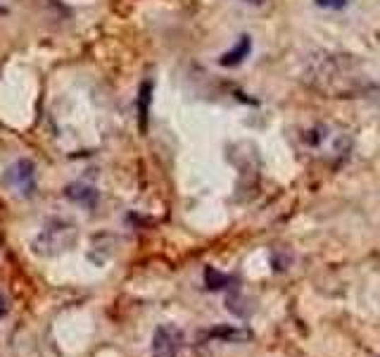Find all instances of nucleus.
I'll return each mask as SVG.
<instances>
[{"label":"nucleus","instance_id":"8","mask_svg":"<svg viewBox=\"0 0 380 357\" xmlns=\"http://www.w3.org/2000/svg\"><path fill=\"white\" fill-rule=\"evenodd\" d=\"M205 281H207V288L209 291H219V288H224V286L231 281L228 276H224V274H219L216 269H212V267H207V271H205Z\"/></svg>","mask_w":380,"mask_h":357},{"label":"nucleus","instance_id":"7","mask_svg":"<svg viewBox=\"0 0 380 357\" xmlns=\"http://www.w3.org/2000/svg\"><path fill=\"white\" fill-rule=\"evenodd\" d=\"M209 336H212V339L228 341V343H238V341H247V339H250V331H245V329H233V327H219V329L209 331Z\"/></svg>","mask_w":380,"mask_h":357},{"label":"nucleus","instance_id":"11","mask_svg":"<svg viewBox=\"0 0 380 357\" xmlns=\"http://www.w3.org/2000/svg\"><path fill=\"white\" fill-rule=\"evenodd\" d=\"M250 3H254V5H257V3H264V0H250Z\"/></svg>","mask_w":380,"mask_h":357},{"label":"nucleus","instance_id":"1","mask_svg":"<svg viewBox=\"0 0 380 357\" xmlns=\"http://www.w3.org/2000/svg\"><path fill=\"white\" fill-rule=\"evenodd\" d=\"M76 241V226L67 222V219H52L38 231V236L34 238L31 248H34L36 255H60V252L69 250Z\"/></svg>","mask_w":380,"mask_h":357},{"label":"nucleus","instance_id":"5","mask_svg":"<svg viewBox=\"0 0 380 357\" xmlns=\"http://www.w3.org/2000/svg\"><path fill=\"white\" fill-rule=\"evenodd\" d=\"M150 105H153V81H143L138 88V100H136V110H138V129L141 134L148 131V119H150Z\"/></svg>","mask_w":380,"mask_h":357},{"label":"nucleus","instance_id":"6","mask_svg":"<svg viewBox=\"0 0 380 357\" xmlns=\"http://www.w3.org/2000/svg\"><path fill=\"white\" fill-rule=\"evenodd\" d=\"M67 198L69 200H74V203H78V205H83V207H95V203H97V191L95 188H90V186H83V184H71V186H67Z\"/></svg>","mask_w":380,"mask_h":357},{"label":"nucleus","instance_id":"2","mask_svg":"<svg viewBox=\"0 0 380 357\" xmlns=\"http://www.w3.org/2000/svg\"><path fill=\"white\" fill-rule=\"evenodd\" d=\"M3 184L19 196H34L36 191V165L31 160H17L8 167Z\"/></svg>","mask_w":380,"mask_h":357},{"label":"nucleus","instance_id":"3","mask_svg":"<svg viewBox=\"0 0 380 357\" xmlns=\"http://www.w3.org/2000/svg\"><path fill=\"white\" fill-rule=\"evenodd\" d=\"M183 346V331L174 324H162L153 336V357H176Z\"/></svg>","mask_w":380,"mask_h":357},{"label":"nucleus","instance_id":"10","mask_svg":"<svg viewBox=\"0 0 380 357\" xmlns=\"http://www.w3.org/2000/svg\"><path fill=\"white\" fill-rule=\"evenodd\" d=\"M5 312H8V305H5V298L0 295V317H5Z\"/></svg>","mask_w":380,"mask_h":357},{"label":"nucleus","instance_id":"9","mask_svg":"<svg viewBox=\"0 0 380 357\" xmlns=\"http://www.w3.org/2000/svg\"><path fill=\"white\" fill-rule=\"evenodd\" d=\"M314 3L323 10H343L347 5V0H314Z\"/></svg>","mask_w":380,"mask_h":357},{"label":"nucleus","instance_id":"4","mask_svg":"<svg viewBox=\"0 0 380 357\" xmlns=\"http://www.w3.org/2000/svg\"><path fill=\"white\" fill-rule=\"evenodd\" d=\"M250 53H252V38L242 34L238 41H235L233 48L226 50V53L219 57V64L221 67H238V64H242L250 57Z\"/></svg>","mask_w":380,"mask_h":357}]
</instances>
